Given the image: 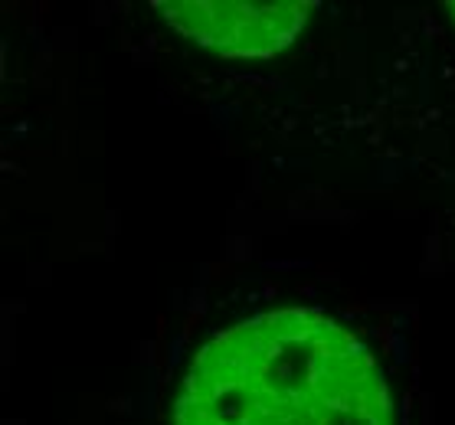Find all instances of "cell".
Here are the masks:
<instances>
[{
  "label": "cell",
  "mask_w": 455,
  "mask_h": 425,
  "mask_svg": "<svg viewBox=\"0 0 455 425\" xmlns=\"http://www.w3.org/2000/svg\"><path fill=\"white\" fill-rule=\"evenodd\" d=\"M449 11H452V17H455V4H449Z\"/></svg>",
  "instance_id": "obj_3"
},
{
  "label": "cell",
  "mask_w": 455,
  "mask_h": 425,
  "mask_svg": "<svg viewBox=\"0 0 455 425\" xmlns=\"http://www.w3.org/2000/svg\"><path fill=\"white\" fill-rule=\"evenodd\" d=\"M171 425H403L380 334L324 304H256L204 327Z\"/></svg>",
  "instance_id": "obj_1"
},
{
  "label": "cell",
  "mask_w": 455,
  "mask_h": 425,
  "mask_svg": "<svg viewBox=\"0 0 455 425\" xmlns=\"http://www.w3.org/2000/svg\"><path fill=\"white\" fill-rule=\"evenodd\" d=\"M155 11L171 30L227 59H266L275 56L301 33L315 4L301 0H157Z\"/></svg>",
  "instance_id": "obj_2"
}]
</instances>
